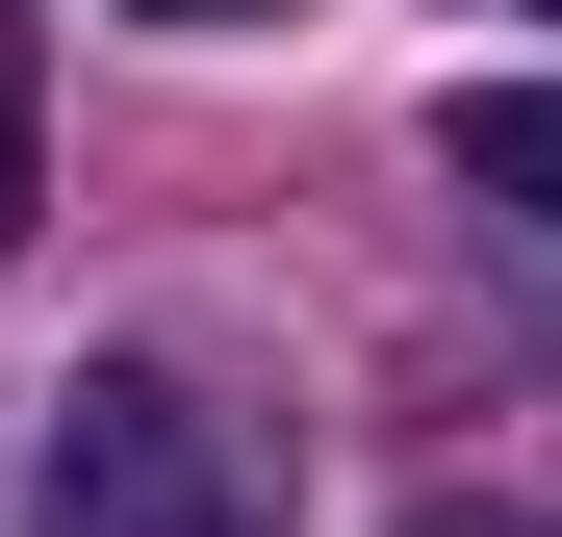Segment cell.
I'll list each match as a JSON object with an SVG mask.
<instances>
[{"mask_svg":"<svg viewBox=\"0 0 562 537\" xmlns=\"http://www.w3.org/2000/svg\"><path fill=\"white\" fill-rule=\"evenodd\" d=\"M128 26H281V0H128Z\"/></svg>","mask_w":562,"mask_h":537,"instance_id":"cell-4","label":"cell"},{"mask_svg":"<svg viewBox=\"0 0 562 537\" xmlns=\"http://www.w3.org/2000/svg\"><path fill=\"white\" fill-rule=\"evenodd\" d=\"M409 537H537V512H409Z\"/></svg>","mask_w":562,"mask_h":537,"instance_id":"cell-5","label":"cell"},{"mask_svg":"<svg viewBox=\"0 0 562 537\" xmlns=\"http://www.w3.org/2000/svg\"><path fill=\"white\" fill-rule=\"evenodd\" d=\"M460 205H486V231H562V77H460Z\"/></svg>","mask_w":562,"mask_h":537,"instance_id":"cell-2","label":"cell"},{"mask_svg":"<svg viewBox=\"0 0 562 537\" xmlns=\"http://www.w3.org/2000/svg\"><path fill=\"white\" fill-rule=\"evenodd\" d=\"M26 537H256V461H231V410L179 358H103L26 435Z\"/></svg>","mask_w":562,"mask_h":537,"instance_id":"cell-1","label":"cell"},{"mask_svg":"<svg viewBox=\"0 0 562 537\" xmlns=\"http://www.w3.org/2000/svg\"><path fill=\"white\" fill-rule=\"evenodd\" d=\"M26 205H52V154H26V77H0V256H26Z\"/></svg>","mask_w":562,"mask_h":537,"instance_id":"cell-3","label":"cell"}]
</instances>
